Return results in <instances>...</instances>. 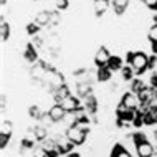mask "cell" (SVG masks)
<instances>
[{
    "mask_svg": "<svg viewBox=\"0 0 157 157\" xmlns=\"http://www.w3.org/2000/svg\"><path fill=\"white\" fill-rule=\"evenodd\" d=\"M32 2H38V0H32Z\"/></svg>",
    "mask_w": 157,
    "mask_h": 157,
    "instance_id": "35",
    "label": "cell"
},
{
    "mask_svg": "<svg viewBox=\"0 0 157 157\" xmlns=\"http://www.w3.org/2000/svg\"><path fill=\"white\" fill-rule=\"evenodd\" d=\"M122 60L119 56H111V60H109V63H108V68L111 71H119V70H122Z\"/></svg>",
    "mask_w": 157,
    "mask_h": 157,
    "instance_id": "19",
    "label": "cell"
},
{
    "mask_svg": "<svg viewBox=\"0 0 157 157\" xmlns=\"http://www.w3.org/2000/svg\"><path fill=\"white\" fill-rule=\"evenodd\" d=\"M122 78L126 79V81H132L134 79V70H132V66H122Z\"/></svg>",
    "mask_w": 157,
    "mask_h": 157,
    "instance_id": "22",
    "label": "cell"
},
{
    "mask_svg": "<svg viewBox=\"0 0 157 157\" xmlns=\"http://www.w3.org/2000/svg\"><path fill=\"white\" fill-rule=\"evenodd\" d=\"M56 10H66L68 8V0H53Z\"/></svg>",
    "mask_w": 157,
    "mask_h": 157,
    "instance_id": "27",
    "label": "cell"
},
{
    "mask_svg": "<svg viewBox=\"0 0 157 157\" xmlns=\"http://www.w3.org/2000/svg\"><path fill=\"white\" fill-rule=\"evenodd\" d=\"M33 157H48V151H46L45 147H35Z\"/></svg>",
    "mask_w": 157,
    "mask_h": 157,
    "instance_id": "26",
    "label": "cell"
},
{
    "mask_svg": "<svg viewBox=\"0 0 157 157\" xmlns=\"http://www.w3.org/2000/svg\"><path fill=\"white\" fill-rule=\"evenodd\" d=\"M38 25L36 23H28V33H30V35H35V33L38 32Z\"/></svg>",
    "mask_w": 157,
    "mask_h": 157,
    "instance_id": "30",
    "label": "cell"
},
{
    "mask_svg": "<svg viewBox=\"0 0 157 157\" xmlns=\"http://www.w3.org/2000/svg\"><path fill=\"white\" fill-rule=\"evenodd\" d=\"M137 96H139V99H141V103L147 106L151 101L155 99V90L154 88H149V86H144V90L139 93Z\"/></svg>",
    "mask_w": 157,
    "mask_h": 157,
    "instance_id": "8",
    "label": "cell"
},
{
    "mask_svg": "<svg viewBox=\"0 0 157 157\" xmlns=\"http://www.w3.org/2000/svg\"><path fill=\"white\" fill-rule=\"evenodd\" d=\"M109 60H111V55H109V50H108V48H104V46H101V48L96 52V55H94V65H96L98 68L108 66Z\"/></svg>",
    "mask_w": 157,
    "mask_h": 157,
    "instance_id": "5",
    "label": "cell"
},
{
    "mask_svg": "<svg viewBox=\"0 0 157 157\" xmlns=\"http://www.w3.org/2000/svg\"><path fill=\"white\" fill-rule=\"evenodd\" d=\"M33 134H35V139L36 141H45L46 136H48V127H45L43 124H38L33 127Z\"/></svg>",
    "mask_w": 157,
    "mask_h": 157,
    "instance_id": "11",
    "label": "cell"
},
{
    "mask_svg": "<svg viewBox=\"0 0 157 157\" xmlns=\"http://www.w3.org/2000/svg\"><path fill=\"white\" fill-rule=\"evenodd\" d=\"M152 157H157V154H154V155H152Z\"/></svg>",
    "mask_w": 157,
    "mask_h": 157,
    "instance_id": "33",
    "label": "cell"
},
{
    "mask_svg": "<svg viewBox=\"0 0 157 157\" xmlns=\"http://www.w3.org/2000/svg\"><path fill=\"white\" fill-rule=\"evenodd\" d=\"M126 60L132 66L134 73H137V75H141L146 70H149V56L144 52H127Z\"/></svg>",
    "mask_w": 157,
    "mask_h": 157,
    "instance_id": "1",
    "label": "cell"
},
{
    "mask_svg": "<svg viewBox=\"0 0 157 157\" xmlns=\"http://www.w3.org/2000/svg\"><path fill=\"white\" fill-rule=\"evenodd\" d=\"M131 90H132V93H136V94H139L142 90H144V84L141 79H132L131 81Z\"/></svg>",
    "mask_w": 157,
    "mask_h": 157,
    "instance_id": "23",
    "label": "cell"
},
{
    "mask_svg": "<svg viewBox=\"0 0 157 157\" xmlns=\"http://www.w3.org/2000/svg\"><path fill=\"white\" fill-rule=\"evenodd\" d=\"M132 139H134V146H136L137 157H152L154 155V147H152V144L144 137V134L136 132L132 136Z\"/></svg>",
    "mask_w": 157,
    "mask_h": 157,
    "instance_id": "2",
    "label": "cell"
},
{
    "mask_svg": "<svg viewBox=\"0 0 157 157\" xmlns=\"http://www.w3.org/2000/svg\"><path fill=\"white\" fill-rule=\"evenodd\" d=\"M111 157H132V155H131V152L127 149H124L121 144H116L114 149L111 151Z\"/></svg>",
    "mask_w": 157,
    "mask_h": 157,
    "instance_id": "18",
    "label": "cell"
},
{
    "mask_svg": "<svg viewBox=\"0 0 157 157\" xmlns=\"http://www.w3.org/2000/svg\"><path fill=\"white\" fill-rule=\"evenodd\" d=\"M8 36H10V25L3 18H0V38H2V41H7Z\"/></svg>",
    "mask_w": 157,
    "mask_h": 157,
    "instance_id": "16",
    "label": "cell"
},
{
    "mask_svg": "<svg viewBox=\"0 0 157 157\" xmlns=\"http://www.w3.org/2000/svg\"><path fill=\"white\" fill-rule=\"evenodd\" d=\"M86 132H88L86 129L79 127L78 124H73V126H70L66 129V137L70 139L75 146H81V144L84 142V139H86Z\"/></svg>",
    "mask_w": 157,
    "mask_h": 157,
    "instance_id": "3",
    "label": "cell"
},
{
    "mask_svg": "<svg viewBox=\"0 0 157 157\" xmlns=\"http://www.w3.org/2000/svg\"><path fill=\"white\" fill-rule=\"evenodd\" d=\"M58 104H60L66 113H75V111H78V109H79V101L76 99L75 96H71V94L66 96V98H63Z\"/></svg>",
    "mask_w": 157,
    "mask_h": 157,
    "instance_id": "6",
    "label": "cell"
},
{
    "mask_svg": "<svg viewBox=\"0 0 157 157\" xmlns=\"http://www.w3.org/2000/svg\"><path fill=\"white\" fill-rule=\"evenodd\" d=\"M155 98H157V90H155Z\"/></svg>",
    "mask_w": 157,
    "mask_h": 157,
    "instance_id": "34",
    "label": "cell"
},
{
    "mask_svg": "<svg viewBox=\"0 0 157 157\" xmlns=\"http://www.w3.org/2000/svg\"><path fill=\"white\" fill-rule=\"evenodd\" d=\"M50 17H52V13H50L48 10L38 12V13L35 15V23L38 25V27H46V25H50Z\"/></svg>",
    "mask_w": 157,
    "mask_h": 157,
    "instance_id": "10",
    "label": "cell"
},
{
    "mask_svg": "<svg viewBox=\"0 0 157 157\" xmlns=\"http://www.w3.org/2000/svg\"><path fill=\"white\" fill-rule=\"evenodd\" d=\"M155 63H157V58H155V55H152V56L149 58V68H151V70H154V68H155Z\"/></svg>",
    "mask_w": 157,
    "mask_h": 157,
    "instance_id": "31",
    "label": "cell"
},
{
    "mask_svg": "<svg viewBox=\"0 0 157 157\" xmlns=\"http://www.w3.org/2000/svg\"><path fill=\"white\" fill-rule=\"evenodd\" d=\"M121 103L126 106L127 109H131V111H137L139 109V106H141L142 103H141V99H139V96L136 94V93H124L122 94V98H121Z\"/></svg>",
    "mask_w": 157,
    "mask_h": 157,
    "instance_id": "4",
    "label": "cell"
},
{
    "mask_svg": "<svg viewBox=\"0 0 157 157\" xmlns=\"http://www.w3.org/2000/svg\"><path fill=\"white\" fill-rule=\"evenodd\" d=\"M50 13H52V17H50V25H58V23H61V18H60L58 10H53V12H50Z\"/></svg>",
    "mask_w": 157,
    "mask_h": 157,
    "instance_id": "25",
    "label": "cell"
},
{
    "mask_svg": "<svg viewBox=\"0 0 157 157\" xmlns=\"http://www.w3.org/2000/svg\"><path fill=\"white\" fill-rule=\"evenodd\" d=\"M75 147V144L70 141V139L66 137H60L56 141V149L60 151V154H71V149Z\"/></svg>",
    "mask_w": 157,
    "mask_h": 157,
    "instance_id": "9",
    "label": "cell"
},
{
    "mask_svg": "<svg viewBox=\"0 0 157 157\" xmlns=\"http://www.w3.org/2000/svg\"><path fill=\"white\" fill-rule=\"evenodd\" d=\"M76 90H78V96L88 98V96L91 94V84L88 83V81H81V83L76 84Z\"/></svg>",
    "mask_w": 157,
    "mask_h": 157,
    "instance_id": "14",
    "label": "cell"
},
{
    "mask_svg": "<svg viewBox=\"0 0 157 157\" xmlns=\"http://www.w3.org/2000/svg\"><path fill=\"white\" fill-rule=\"evenodd\" d=\"M48 114H50V117L53 119V122H60V121H63V119H65V116H66V111L61 108L60 104H53L52 108H50Z\"/></svg>",
    "mask_w": 157,
    "mask_h": 157,
    "instance_id": "7",
    "label": "cell"
},
{
    "mask_svg": "<svg viewBox=\"0 0 157 157\" xmlns=\"http://www.w3.org/2000/svg\"><path fill=\"white\" fill-rule=\"evenodd\" d=\"M111 75H113V71L109 70L108 66L98 68V71H96V79H98V81H109Z\"/></svg>",
    "mask_w": 157,
    "mask_h": 157,
    "instance_id": "15",
    "label": "cell"
},
{
    "mask_svg": "<svg viewBox=\"0 0 157 157\" xmlns=\"http://www.w3.org/2000/svg\"><path fill=\"white\" fill-rule=\"evenodd\" d=\"M28 114H30L33 119H41V116H43V113L40 111V108H38V106H30Z\"/></svg>",
    "mask_w": 157,
    "mask_h": 157,
    "instance_id": "24",
    "label": "cell"
},
{
    "mask_svg": "<svg viewBox=\"0 0 157 157\" xmlns=\"http://www.w3.org/2000/svg\"><path fill=\"white\" fill-rule=\"evenodd\" d=\"M147 38L151 43H157V23H152L147 30Z\"/></svg>",
    "mask_w": 157,
    "mask_h": 157,
    "instance_id": "21",
    "label": "cell"
},
{
    "mask_svg": "<svg viewBox=\"0 0 157 157\" xmlns=\"http://www.w3.org/2000/svg\"><path fill=\"white\" fill-rule=\"evenodd\" d=\"M109 8V0H94V13L104 15Z\"/></svg>",
    "mask_w": 157,
    "mask_h": 157,
    "instance_id": "12",
    "label": "cell"
},
{
    "mask_svg": "<svg viewBox=\"0 0 157 157\" xmlns=\"http://www.w3.org/2000/svg\"><path fill=\"white\" fill-rule=\"evenodd\" d=\"M129 0H113V7H114V12H116L117 15H122L124 12L127 10V7H129Z\"/></svg>",
    "mask_w": 157,
    "mask_h": 157,
    "instance_id": "13",
    "label": "cell"
},
{
    "mask_svg": "<svg viewBox=\"0 0 157 157\" xmlns=\"http://www.w3.org/2000/svg\"><path fill=\"white\" fill-rule=\"evenodd\" d=\"M142 2H144V5H146L147 8H152V10L157 8V0H142Z\"/></svg>",
    "mask_w": 157,
    "mask_h": 157,
    "instance_id": "29",
    "label": "cell"
},
{
    "mask_svg": "<svg viewBox=\"0 0 157 157\" xmlns=\"http://www.w3.org/2000/svg\"><path fill=\"white\" fill-rule=\"evenodd\" d=\"M152 53L157 56V43H152Z\"/></svg>",
    "mask_w": 157,
    "mask_h": 157,
    "instance_id": "32",
    "label": "cell"
},
{
    "mask_svg": "<svg viewBox=\"0 0 157 157\" xmlns=\"http://www.w3.org/2000/svg\"><path fill=\"white\" fill-rule=\"evenodd\" d=\"M12 132H13V124L10 121H2V124H0V134L12 137Z\"/></svg>",
    "mask_w": 157,
    "mask_h": 157,
    "instance_id": "20",
    "label": "cell"
},
{
    "mask_svg": "<svg viewBox=\"0 0 157 157\" xmlns=\"http://www.w3.org/2000/svg\"><path fill=\"white\" fill-rule=\"evenodd\" d=\"M84 109H86L88 113H91V114H94L96 113V109H98V101H96V98L90 94L86 98V103H84Z\"/></svg>",
    "mask_w": 157,
    "mask_h": 157,
    "instance_id": "17",
    "label": "cell"
},
{
    "mask_svg": "<svg viewBox=\"0 0 157 157\" xmlns=\"http://www.w3.org/2000/svg\"><path fill=\"white\" fill-rule=\"evenodd\" d=\"M8 142H10V137H8V136H2V134H0V147H2V149H5Z\"/></svg>",
    "mask_w": 157,
    "mask_h": 157,
    "instance_id": "28",
    "label": "cell"
}]
</instances>
